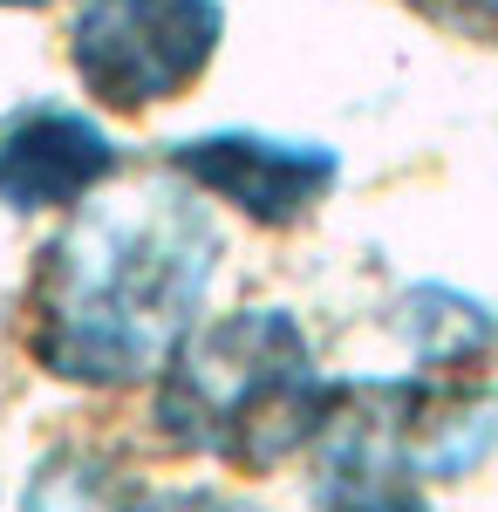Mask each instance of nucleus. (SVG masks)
<instances>
[{
	"instance_id": "nucleus-1",
	"label": "nucleus",
	"mask_w": 498,
	"mask_h": 512,
	"mask_svg": "<svg viewBox=\"0 0 498 512\" xmlns=\"http://www.w3.org/2000/svg\"><path fill=\"white\" fill-rule=\"evenodd\" d=\"M219 233L192 198L137 192L89 205L48 246L35 287V355L69 383H144L192 342L198 301L212 287Z\"/></svg>"
},
{
	"instance_id": "nucleus-2",
	"label": "nucleus",
	"mask_w": 498,
	"mask_h": 512,
	"mask_svg": "<svg viewBox=\"0 0 498 512\" xmlns=\"http://www.w3.org/2000/svg\"><path fill=\"white\" fill-rule=\"evenodd\" d=\"M335 396L342 383L314 369V349L287 308H239L212 328H192V342L171 355L157 424L198 458L267 472L328 431Z\"/></svg>"
},
{
	"instance_id": "nucleus-3",
	"label": "nucleus",
	"mask_w": 498,
	"mask_h": 512,
	"mask_svg": "<svg viewBox=\"0 0 498 512\" xmlns=\"http://www.w3.org/2000/svg\"><path fill=\"white\" fill-rule=\"evenodd\" d=\"M328 451L342 478H458L498 444V390L485 383H342L328 417Z\"/></svg>"
},
{
	"instance_id": "nucleus-4",
	"label": "nucleus",
	"mask_w": 498,
	"mask_h": 512,
	"mask_svg": "<svg viewBox=\"0 0 498 512\" xmlns=\"http://www.w3.org/2000/svg\"><path fill=\"white\" fill-rule=\"evenodd\" d=\"M226 41L219 0H76L69 62L110 110H151L185 96Z\"/></svg>"
},
{
	"instance_id": "nucleus-5",
	"label": "nucleus",
	"mask_w": 498,
	"mask_h": 512,
	"mask_svg": "<svg viewBox=\"0 0 498 512\" xmlns=\"http://www.w3.org/2000/svg\"><path fill=\"white\" fill-rule=\"evenodd\" d=\"M171 164L205 198H226L232 212H246L260 226H287V219L314 212V198L342 178V158L328 144L267 137V130H205V137H185L171 151Z\"/></svg>"
},
{
	"instance_id": "nucleus-6",
	"label": "nucleus",
	"mask_w": 498,
	"mask_h": 512,
	"mask_svg": "<svg viewBox=\"0 0 498 512\" xmlns=\"http://www.w3.org/2000/svg\"><path fill=\"white\" fill-rule=\"evenodd\" d=\"M116 171V144L96 117L69 103H21L0 123V198L14 212H62L82 205Z\"/></svg>"
},
{
	"instance_id": "nucleus-7",
	"label": "nucleus",
	"mask_w": 498,
	"mask_h": 512,
	"mask_svg": "<svg viewBox=\"0 0 498 512\" xmlns=\"http://www.w3.org/2000/svg\"><path fill=\"white\" fill-rule=\"evenodd\" d=\"M417 308H430V328H410L423 362L464 369V362H485L498 349V321L485 308H471L464 294H451V287H417Z\"/></svg>"
},
{
	"instance_id": "nucleus-8",
	"label": "nucleus",
	"mask_w": 498,
	"mask_h": 512,
	"mask_svg": "<svg viewBox=\"0 0 498 512\" xmlns=\"http://www.w3.org/2000/svg\"><path fill=\"white\" fill-rule=\"evenodd\" d=\"M110 512H267L226 485H123Z\"/></svg>"
},
{
	"instance_id": "nucleus-9",
	"label": "nucleus",
	"mask_w": 498,
	"mask_h": 512,
	"mask_svg": "<svg viewBox=\"0 0 498 512\" xmlns=\"http://www.w3.org/2000/svg\"><path fill=\"white\" fill-rule=\"evenodd\" d=\"M328 512H430L410 485H389V478H335V506Z\"/></svg>"
},
{
	"instance_id": "nucleus-10",
	"label": "nucleus",
	"mask_w": 498,
	"mask_h": 512,
	"mask_svg": "<svg viewBox=\"0 0 498 512\" xmlns=\"http://www.w3.org/2000/svg\"><path fill=\"white\" fill-rule=\"evenodd\" d=\"M430 14H444V21H492L498 28V0H417Z\"/></svg>"
},
{
	"instance_id": "nucleus-11",
	"label": "nucleus",
	"mask_w": 498,
	"mask_h": 512,
	"mask_svg": "<svg viewBox=\"0 0 498 512\" xmlns=\"http://www.w3.org/2000/svg\"><path fill=\"white\" fill-rule=\"evenodd\" d=\"M0 7H41V0H0Z\"/></svg>"
}]
</instances>
